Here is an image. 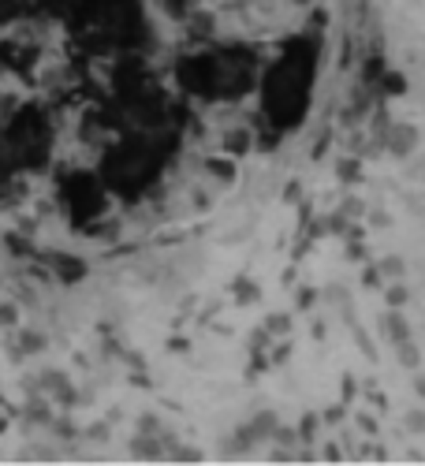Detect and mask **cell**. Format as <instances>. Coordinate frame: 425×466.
Returning a JSON list of instances; mask_svg holds the SVG:
<instances>
[{
    "mask_svg": "<svg viewBox=\"0 0 425 466\" xmlns=\"http://www.w3.org/2000/svg\"><path fill=\"white\" fill-rule=\"evenodd\" d=\"M414 146H418V131H414L410 123L392 127V138H388V149H392V153H396V157H407Z\"/></svg>",
    "mask_w": 425,
    "mask_h": 466,
    "instance_id": "1",
    "label": "cell"
},
{
    "mask_svg": "<svg viewBox=\"0 0 425 466\" xmlns=\"http://www.w3.org/2000/svg\"><path fill=\"white\" fill-rule=\"evenodd\" d=\"M385 332H388V340H392V343H399V340H410V324L403 321L396 310H392V313H385Z\"/></svg>",
    "mask_w": 425,
    "mask_h": 466,
    "instance_id": "2",
    "label": "cell"
},
{
    "mask_svg": "<svg viewBox=\"0 0 425 466\" xmlns=\"http://www.w3.org/2000/svg\"><path fill=\"white\" fill-rule=\"evenodd\" d=\"M396 347H399V351H396V354H399V362H403V366H407V370H418V362H422L418 347H414L410 340H399Z\"/></svg>",
    "mask_w": 425,
    "mask_h": 466,
    "instance_id": "3",
    "label": "cell"
},
{
    "mask_svg": "<svg viewBox=\"0 0 425 466\" xmlns=\"http://www.w3.org/2000/svg\"><path fill=\"white\" fill-rule=\"evenodd\" d=\"M403 421H407V429H410V433H418V437L425 433V410H422V407L407 410V418H403Z\"/></svg>",
    "mask_w": 425,
    "mask_h": 466,
    "instance_id": "4",
    "label": "cell"
},
{
    "mask_svg": "<svg viewBox=\"0 0 425 466\" xmlns=\"http://www.w3.org/2000/svg\"><path fill=\"white\" fill-rule=\"evenodd\" d=\"M380 273H385V276H392V280H403V273H407V265H403L399 257H385V262H380Z\"/></svg>",
    "mask_w": 425,
    "mask_h": 466,
    "instance_id": "5",
    "label": "cell"
},
{
    "mask_svg": "<svg viewBox=\"0 0 425 466\" xmlns=\"http://www.w3.org/2000/svg\"><path fill=\"white\" fill-rule=\"evenodd\" d=\"M403 302H407V287H403V284H392V287H388V306L399 310Z\"/></svg>",
    "mask_w": 425,
    "mask_h": 466,
    "instance_id": "6",
    "label": "cell"
},
{
    "mask_svg": "<svg viewBox=\"0 0 425 466\" xmlns=\"http://www.w3.org/2000/svg\"><path fill=\"white\" fill-rule=\"evenodd\" d=\"M414 392H418V396L425 399V373H418V377H414Z\"/></svg>",
    "mask_w": 425,
    "mask_h": 466,
    "instance_id": "7",
    "label": "cell"
}]
</instances>
